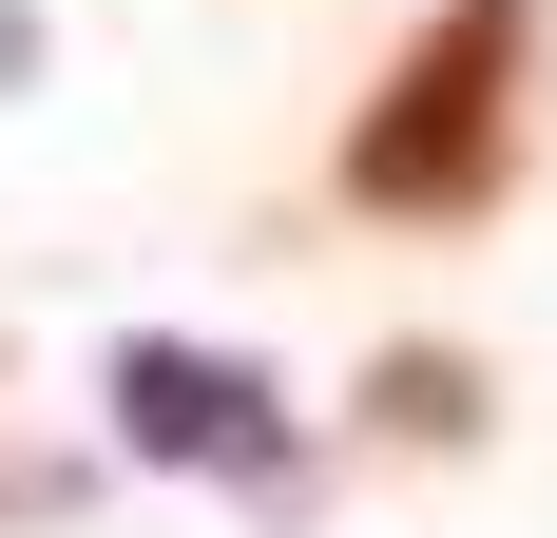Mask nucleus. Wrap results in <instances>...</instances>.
Listing matches in <instances>:
<instances>
[{
  "label": "nucleus",
  "instance_id": "nucleus-1",
  "mask_svg": "<svg viewBox=\"0 0 557 538\" xmlns=\"http://www.w3.org/2000/svg\"><path fill=\"white\" fill-rule=\"evenodd\" d=\"M519 97H539V0H443V20L385 58V97L346 115V193H366V212H423V231L500 212Z\"/></svg>",
  "mask_w": 557,
  "mask_h": 538
},
{
  "label": "nucleus",
  "instance_id": "nucleus-2",
  "mask_svg": "<svg viewBox=\"0 0 557 538\" xmlns=\"http://www.w3.org/2000/svg\"><path fill=\"white\" fill-rule=\"evenodd\" d=\"M97 384H115V442H135V462H173V481H288V424H270V384L231 366V346L135 327Z\"/></svg>",
  "mask_w": 557,
  "mask_h": 538
},
{
  "label": "nucleus",
  "instance_id": "nucleus-3",
  "mask_svg": "<svg viewBox=\"0 0 557 538\" xmlns=\"http://www.w3.org/2000/svg\"><path fill=\"white\" fill-rule=\"evenodd\" d=\"M366 404H385L404 442H461L481 424V366H461V346H404V366H366Z\"/></svg>",
  "mask_w": 557,
  "mask_h": 538
},
{
  "label": "nucleus",
  "instance_id": "nucleus-4",
  "mask_svg": "<svg viewBox=\"0 0 557 538\" xmlns=\"http://www.w3.org/2000/svg\"><path fill=\"white\" fill-rule=\"evenodd\" d=\"M0 500H20V481H0Z\"/></svg>",
  "mask_w": 557,
  "mask_h": 538
}]
</instances>
